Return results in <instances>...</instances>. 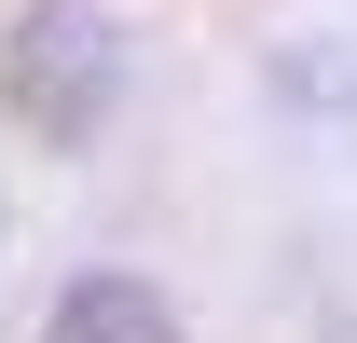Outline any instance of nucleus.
<instances>
[{
    "label": "nucleus",
    "mask_w": 357,
    "mask_h": 343,
    "mask_svg": "<svg viewBox=\"0 0 357 343\" xmlns=\"http://www.w3.org/2000/svg\"><path fill=\"white\" fill-rule=\"evenodd\" d=\"M42 343H178V316H165V289H137V275H83V289L55 302Z\"/></svg>",
    "instance_id": "f257e3e1"
},
{
    "label": "nucleus",
    "mask_w": 357,
    "mask_h": 343,
    "mask_svg": "<svg viewBox=\"0 0 357 343\" xmlns=\"http://www.w3.org/2000/svg\"><path fill=\"white\" fill-rule=\"evenodd\" d=\"M69 55H83V69H110V28H96L83 0H55L42 28H28V55H14V83H28V110H42L55 137H69Z\"/></svg>",
    "instance_id": "f03ea898"
}]
</instances>
